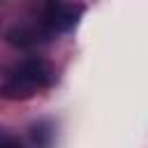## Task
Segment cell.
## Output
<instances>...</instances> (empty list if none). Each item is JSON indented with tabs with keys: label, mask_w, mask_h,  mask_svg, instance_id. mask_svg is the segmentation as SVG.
Returning <instances> with one entry per match:
<instances>
[{
	"label": "cell",
	"mask_w": 148,
	"mask_h": 148,
	"mask_svg": "<svg viewBox=\"0 0 148 148\" xmlns=\"http://www.w3.org/2000/svg\"><path fill=\"white\" fill-rule=\"evenodd\" d=\"M53 81V69L42 58H30L16 65L0 83V97L5 99H30Z\"/></svg>",
	"instance_id": "1"
},
{
	"label": "cell",
	"mask_w": 148,
	"mask_h": 148,
	"mask_svg": "<svg viewBox=\"0 0 148 148\" xmlns=\"http://www.w3.org/2000/svg\"><path fill=\"white\" fill-rule=\"evenodd\" d=\"M32 141L37 148H51L53 146V130L49 123H39L32 127Z\"/></svg>",
	"instance_id": "2"
},
{
	"label": "cell",
	"mask_w": 148,
	"mask_h": 148,
	"mask_svg": "<svg viewBox=\"0 0 148 148\" xmlns=\"http://www.w3.org/2000/svg\"><path fill=\"white\" fill-rule=\"evenodd\" d=\"M0 148H23V143L16 136H2L0 139Z\"/></svg>",
	"instance_id": "3"
}]
</instances>
